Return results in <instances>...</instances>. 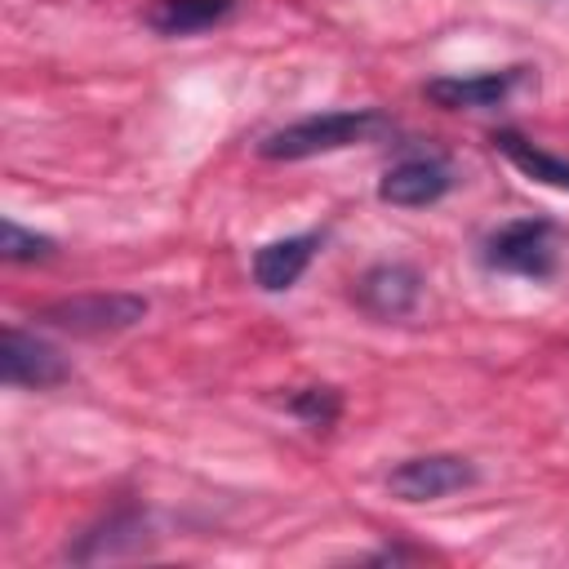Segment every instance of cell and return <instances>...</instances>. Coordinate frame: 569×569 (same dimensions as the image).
<instances>
[{
    "label": "cell",
    "instance_id": "obj_1",
    "mask_svg": "<svg viewBox=\"0 0 569 569\" xmlns=\"http://www.w3.org/2000/svg\"><path fill=\"white\" fill-rule=\"evenodd\" d=\"M391 133V120L378 107H356V111H320L307 120H293L276 133H267L258 142V151L267 160H307V156H325V151H342V147H360Z\"/></svg>",
    "mask_w": 569,
    "mask_h": 569
},
{
    "label": "cell",
    "instance_id": "obj_2",
    "mask_svg": "<svg viewBox=\"0 0 569 569\" xmlns=\"http://www.w3.org/2000/svg\"><path fill=\"white\" fill-rule=\"evenodd\" d=\"M560 231L547 218H516L502 222L498 231L485 236V267L502 271V276H520V280H551L560 271Z\"/></svg>",
    "mask_w": 569,
    "mask_h": 569
},
{
    "label": "cell",
    "instance_id": "obj_3",
    "mask_svg": "<svg viewBox=\"0 0 569 569\" xmlns=\"http://www.w3.org/2000/svg\"><path fill=\"white\" fill-rule=\"evenodd\" d=\"M147 316V298L138 293H76L40 307L44 325L71 329V333H116Z\"/></svg>",
    "mask_w": 569,
    "mask_h": 569
},
{
    "label": "cell",
    "instance_id": "obj_4",
    "mask_svg": "<svg viewBox=\"0 0 569 569\" xmlns=\"http://www.w3.org/2000/svg\"><path fill=\"white\" fill-rule=\"evenodd\" d=\"M391 493L405 502H436L445 493H458L467 485H476V467L458 453H427V458H409L387 476Z\"/></svg>",
    "mask_w": 569,
    "mask_h": 569
},
{
    "label": "cell",
    "instance_id": "obj_5",
    "mask_svg": "<svg viewBox=\"0 0 569 569\" xmlns=\"http://www.w3.org/2000/svg\"><path fill=\"white\" fill-rule=\"evenodd\" d=\"M67 360L58 356V347H49L44 338L36 333H22V329H4L0 338V378L4 387H58L67 378Z\"/></svg>",
    "mask_w": 569,
    "mask_h": 569
},
{
    "label": "cell",
    "instance_id": "obj_6",
    "mask_svg": "<svg viewBox=\"0 0 569 569\" xmlns=\"http://www.w3.org/2000/svg\"><path fill=\"white\" fill-rule=\"evenodd\" d=\"M449 187H453V173L440 156H405L382 173L378 200L396 209H422V204H436Z\"/></svg>",
    "mask_w": 569,
    "mask_h": 569
},
{
    "label": "cell",
    "instance_id": "obj_7",
    "mask_svg": "<svg viewBox=\"0 0 569 569\" xmlns=\"http://www.w3.org/2000/svg\"><path fill=\"white\" fill-rule=\"evenodd\" d=\"M520 71L525 67L480 71V76H436L422 84V93L445 111H489L511 98V89L520 84Z\"/></svg>",
    "mask_w": 569,
    "mask_h": 569
},
{
    "label": "cell",
    "instance_id": "obj_8",
    "mask_svg": "<svg viewBox=\"0 0 569 569\" xmlns=\"http://www.w3.org/2000/svg\"><path fill=\"white\" fill-rule=\"evenodd\" d=\"M418 298H422V276L413 267H405V262H378L356 284V302L378 320L409 316L418 307Z\"/></svg>",
    "mask_w": 569,
    "mask_h": 569
},
{
    "label": "cell",
    "instance_id": "obj_9",
    "mask_svg": "<svg viewBox=\"0 0 569 569\" xmlns=\"http://www.w3.org/2000/svg\"><path fill=\"white\" fill-rule=\"evenodd\" d=\"M320 249V231H302V236H284V240H271L253 253V280L267 289V293H280V289H293L298 276L307 271V262L316 258Z\"/></svg>",
    "mask_w": 569,
    "mask_h": 569
},
{
    "label": "cell",
    "instance_id": "obj_10",
    "mask_svg": "<svg viewBox=\"0 0 569 569\" xmlns=\"http://www.w3.org/2000/svg\"><path fill=\"white\" fill-rule=\"evenodd\" d=\"M236 13V0H156L147 9V27L160 36H196Z\"/></svg>",
    "mask_w": 569,
    "mask_h": 569
},
{
    "label": "cell",
    "instance_id": "obj_11",
    "mask_svg": "<svg viewBox=\"0 0 569 569\" xmlns=\"http://www.w3.org/2000/svg\"><path fill=\"white\" fill-rule=\"evenodd\" d=\"M493 147H498L525 178L547 182V187H556V191H569V160L542 151L538 142H529V138H520V133H511V129H502V133L493 138Z\"/></svg>",
    "mask_w": 569,
    "mask_h": 569
},
{
    "label": "cell",
    "instance_id": "obj_12",
    "mask_svg": "<svg viewBox=\"0 0 569 569\" xmlns=\"http://www.w3.org/2000/svg\"><path fill=\"white\" fill-rule=\"evenodd\" d=\"M84 542H102V547H93V551H89V560L120 556V547H116V542H124V547L133 551V547H142V516H138V511H116V516H107L93 533H84Z\"/></svg>",
    "mask_w": 569,
    "mask_h": 569
},
{
    "label": "cell",
    "instance_id": "obj_13",
    "mask_svg": "<svg viewBox=\"0 0 569 569\" xmlns=\"http://www.w3.org/2000/svg\"><path fill=\"white\" fill-rule=\"evenodd\" d=\"M0 253L9 262H36V258H49L53 253V240L40 236V231H27L18 218H4V227H0Z\"/></svg>",
    "mask_w": 569,
    "mask_h": 569
},
{
    "label": "cell",
    "instance_id": "obj_14",
    "mask_svg": "<svg viewBox=\"0 0 569 569\" xmlns=\"http://www.w3.org/2000/svg\"><path fill=\"white\" fill-rule=\"evenodd\" d=\"M289 409H293L307 427L325 431V427H333V422H338L342 400H338V391H329V387H307V391H298V396L289 400Z\"/></svg>",
    "mask_w": 569,
    "mask_h": 569
}]
</instances>
